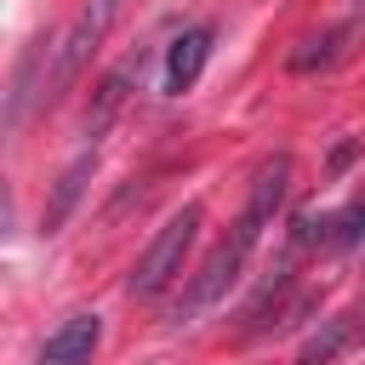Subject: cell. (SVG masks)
I'll list each match as a JSON object with an SVG mask.
<instances>
[{"mask_svg": "<svg viewBox=\"0 0 365 365\" xmlns=\"http://www.w3.org/2000/svg\"><path fill=\"white\" fill-rule=\"evenodd\" d=\"M200 228H205V205H200V200H188L182 211H171V217L154 228V240L143 245V257L131 262V274H125V297H137V302L165 297V291L182 279V262H188Z\"/></svg>", "mask_w": 365, "mask_h": 365, "instance_id": "7a4b0ae2", "label": "cell"}, {"mask_svg": "<svg viewBox=\"0 0 365 365\" xmlns=\"http://www.w3.org/2000/svg\"><path fill=\"white\" fill-rule=\"evenodd\" d=\"M291 245H297V251H302V245H319V251H354V245H365V194H354L348 205H336V211H325V217L302 211V217L291 222Z\"/></svg>", "mask_w": 365, "mask_h": 365, "instance_id": "5b68a950", "label": "cell"}, {"mask_svg": "<svg viewBox=\"0 0 365 365\" xmlns=\"http://www.w3.org/2000/svg\"><path fill=\"white\" fill-rule=\"evenodd\" d=\"M359 29H365V17L359 11H348L342 23H331V29H319V34H308L297 51H291V74H319V68H336L348 51H354V40H359Z\"/></svg>", "mask_w": 365, "mask_h": 365, "instance_id": "ba28073f", "label": "cell"}, {"mask_svg": "<svg viewBox=\"0 0 365 365\" xmlns=\"http://www.w3.org/2000/svg\"><path fill=\"white\" fill-rule=\"evenodd\" d=\"M285 188H291V154L262 160V165H257V177H251L245 211L228 222V234H222V240L211 245V257L194 268V279H188L182 302H177V319H171V325H188L194 314L217 308V302H222V297L240 285V274H245L251 251L262 245V234L274 228V217H279V205H285Z\"/></svg>", "mask_w": 365, "mask_h": 365, "instance_id": "6da1fadb", "label": "cell"}, {"mask_svg": "<svg viewBox=\"0 0 365 365\" xmlns=\"http://www.w3.org/2000/svg\"><path fill=\"white\" fill-rule=\"evenodd\" d=\"M91 171H97V137H86V143L74 148V160L57 171V182H51V200H46V211H40V228H46V234H57V228L74 217V205H80V194H86Z\"/></svg>", "mask_w": 365, "mask_h": 365, "instance_id": "52a82bcc", "label": "cell"}, {"mask_svg": "<svg viewBox=\"0 0 365 365\" xmlns=\"http://www.w3.org/2000/svg\"><path fill=\"white\" fill-rule=\"evenodd\" d=\"M97 348H103V314L74 308V314H63V319L46 331V342L34 348L29 365H91Z\"/></svg>", "mask_w": 365, "mask_h": 365, "instance_id": "277c9868", "label": "cell"}, {"mask_svg": "<svg viewBox=\"0 0 365 365\" xmlns=\"http://www.w3.org/2000/svg\"><path fill=\"white\" fill-rule=\"evenodd\" d=\"M120 11H125V0H80V11L63 23V34L51 40V57H46V86H40V103H57L68 86H74V74L91 63V51L108 40V29L120 23Z\"/></svg>", "mask_w": 365, "mask_h": 365, "instance_id": "3957f363", "label": "cell"}, {"mask_svg": "<svg viewBox=\"0 0 365 365\" xmlns=\"http://www.w3.org/2000/svg\"><path fill=\"white\" fill-rule=\"evenodd\" d=\"M354 154H359V143H354V137H348V143H336V148H331V171H342Z\"/></svg>", "mask_w": 365, "mask_h": 365, "instance_id": "30bf717a", "label": "cell"}, {"mask_svg": "<svg viewBox=\"0 0 365 365\" xmlns=\"http://www.w3.org/2000/svg\"><path fill=\"white\" fill-rule=\"evenodd\" d=\"M354 336H359V319H354V314H331V319H319V331L297 348V365H336V359L354 348Z\"/></svg>", "mask_w": 365, "mask_h": 365, "instance_id": "9c48e42d", "label": "cell"}, {"mask_svg": "<svg viewBox=\"0 0 365 365\" xmlns=\"http://www.w3.org/2000/svg\"><path fill=\"white\" fill-rule=\"evenodd\" d=\"M211 46H217V23H188L171 46H165V74H160V91L165 97H182L200 86L205 63H211Z\"/></svg>", "mask_w": 365, "mask_h": 365, "instance_id": "8992f818", "label": "cell"}]
</instances>
